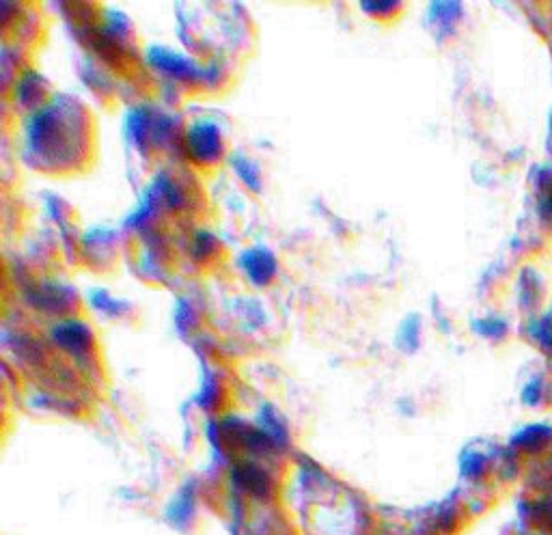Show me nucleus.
<instances>
[{
	"instance_id": "obj_2",
	"label": "nucleus",
	"mask_w": 552,
	"mask_h": 535,
	"mask_svg": "<svg viewBox=\"0 0 552 535\" xmlns=\"http://www.w3.org/2000/svg\"><path fill=\"white\" fill-rule=\"evenodd\" d=\"M149 63L156 67V70L164 72L171 78L179 80H199L203 78V70L195 65V61L184 57L182 52L167 50V48H151L149 50Z\"/></svg>"
},
{
	"instance_id": "obj_7",
	"label": "nucleus",
	"mask_w": 552,
	"mask_h": 535,
	"mask_svg": "<svg viewBox=\"0 0 552 535\" xmlns=\"http://www.w3.org/2000/svg\"><path fill=\"white\" fill-rule=\"evenodd\" d=\"M537 337H540V341H542V344H544L546 348H552V324H550V322H544V324H542V331L537 333Z\"/></svg>"
},
{
	"instance_id": "obj_1",
	"label": "nucleus",
	"mask_w": 552,
	"mask_h": 535,
	"mask_svg": "<svg viewBox=\"0 0 552 535\" xmlns=\"http://www.w3.org/2000/svg\"><path fill=\"white\" fill-rule=\"evenodd\" d=\"M186 145L190 158L199 164H214L223 158L225 141L214 121L199 119L192 123L186 134Z\"/></svg>"
},
{
	"instance_id": "obj_6",
	"label": "nucleus",
	"mask_w": 552,
	"mask_h": 535,
	"mask_svg": "<svg viewBox=\"0 0 552 535\" xmlns=\"http://www.w3.org/2000/svg\"><path fill=\"white\" fill-rule=\"evenodd\" d=\"M361 9L369 11L371 16L376 18V16H384L386 11H395V9H399V5H395V3H382V5H378V3H371V5H361Z\"/></svg>"
},
{
	"instance_id": "obj_4",
	"label": "nucleus",
	"mask_w": 552,
	"mask_h": 535,
	"mask_svg": "<svg viewBox=\"0 0 552 535\" xmlns=\"http://www.w3.org/2000/svg\"><path fill=\"white\" fill-rule=\"evenodd\" d=\"M52 337L61 348H65L67 352H74V354L87 352L91 346L89 328L85 324L74 322V320H67V322H61L54 326Z\"/></svg>"
},
{
	"instance_id": "obj_3",
	"label": "nucleus",
	"mask_w": 552,
	"mask_h": 535,
	"mask_svg": "<svg viewBox=\"0 0 552 535\" xmlns=\"http://www.w3.org/2000/svg\"><path fill=\"white\" fill-rule=\"evenodd\" d=\"M240 266L255 285H268L276 274V259L266 249H251L240 255Z\"/></svg>"
},
{
	"instance_id": "obj_5",
	"label": "nucleus",
	"mask_w": 552,
	"mask_h": 535,
	"mask_svg": "<svg viewBox=\"0 0 552 535\" xmlns=\"http://www.w3.org/2000/svg\"><path fill=\"white\" fill-rule=\"evenodd\" d=\"M550 436V432L546 428H542V425H537V428H529V430H524L518 438H516V443L522 445L524 449H537V447H542L546 443V438Z\"/></svg>"
}]
</instances>
